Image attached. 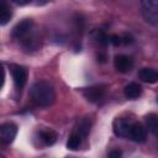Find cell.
<instances>
[{
    "label": "cell",
    "instance_id": "e0dca14e",
    "mask_svg": "<svg viewBox=\"0 0 158 158\" xmlns=\"http://www.w3.org/2000/svg\"><path fill=\"white\" fill-rule=\"evenodd\" d=\"M121 156V152L120 151H114V152H110L109 153V157H120Z\"/></svg>",
    "mask_w": 158,
    "mask_h": 158
},
{
    "label": "cell",
    "instance_id": "ba28073f",
    "mask_svg": "<svg viewBox=\"0 0 158 158\" xmlns=\"http://www.w3.org/2000/svg\"><path fill=\"white\" fill-rule=\"evenodd\" d=\"M17 135V126L14 122H4L0 127V137L4 144H10L14 142Z\"/></svg>",
    "mask_w": 158,
    "mask_h": 158
},
{
    "label": "cell",
    "instance_id": "8fae6325",
    "mask_svg": "<svg viewBox=\"0 0 158 158\" xmlns=\"http://www.w3.org/2000/svg\"><path fill=\"white\" fill-rule=\"evenodd\" d=\"M138 77L142 81L148 84H154L158 81V72L153 68H142L138 72Z\"/></svg>",
    "mask_w": 158,
    "mask_h": 158
},
{
    "label": "cell",
    "instance_id": "5b68a950",
    "mask_svg": "<svg viewBox=\"0 0 158 158\" xmlns=\"http://www.w3.org/2000/svg\"><path fill=\"white\" fill-rule=\"evenodd\" d=\"M142 14L147 22L158 23V0H139Z\"/></svg>",
    "mask_w": 158,
    "mask_h": 158
},
{
    "label": "cell",
    "instance_id": "52a82bcc",
    "mask_svg": "<svg viewBox=\"0 0 158 158\" xmlns=\"http://www.w3.org/2000/svg\"><path fill=\"white\" fill-rule=\"evenodd\" d=\"M58 138V135L54 130L52 128H41L38 132H37V142H38V146L40 147H48V146H52L53 143H56Z\"/></svg>",
    "mask_w": 158,
    "mask_h": 158
},
{
    "label": "cell",
    "instance_id": "7c38bea8",
    "mask_svg": "<svg viewBox=\"0 0 158 158\" xmlns=\"http://www.w3.org/2000/svg\"><path fill=\"white\" fill-rule=\"evenodd\" d=\"M123 94H125V96H126L127 99H131V100L137 99V98H139L141 94H142V86H141L138 83H135V81L128 83V84L125 86V89H123Z\"/></svg>",
    "mask_w": 158,
    "mask_h": 158
},
{
    "label": "cell",
    "instance_id": "9c48e42d",
    "mask_svg": "<svg viewBox=\"0 0 158 158\" xmlns=\"http://www.w3.org/2000/svg\"><path fill=\"white\" fill-rule=\"evenodd\" d=\"M114 67L120 73H128L133 68V59L127 54H117L114 59Z\"/></svg>",
    "mask_w": 158,
    "mask_h": 158
},
{
    "label": "cell",
    "instance_id": "277c9868",
    "mask_svg": "<svg viewBox=\"0 0 158 158\" xmlns=\"http://www.w3.org/2000/svg\"><path fill=\"white\" fill-rule=\"evenodd\" d=\"M90 128H91V120L89 117H83L80 118L74 130L72 131L69 138H68V142H67V147L72 151H77L81 147L84 139L86 138V136L89 135L90 132Z\"/></svg>",
    "mask_w": 158,
    "mask_h": 158
},
{
    "label": "cell",
    "instance_id": "8992f818",
    "mask_svg": "<svg viewBox=\"0 0 158 158\" xmlns=\"http://www.w3.org/2000/svg\"><path fill=\"white\" fill-rule=\"evenodd\" d=\"M10 72H11V75H12L15 89L19 93H21V90L23 89V86L27 81V69L22 65H19V64H11L10 65Z\"/></svg>",
    "mask_w": 158,
    "mask_h": 158
},
{
    "label": "cell",
    "instance_id": "7a4b0ae2",
    "mask_svg": "<svg viewBox=\"0 0 158 158\" xmlns=\"http://www.w3.org/2000/svg\"><path fill=\"white\" fill-rule=\"evenodd\" d=\"M30 100L38 107L51 106L56 100V93L52 84L46 80L36 81L30 89Z\"/></svg>",
    "mask_w": 158,
    "mask_h": 158
},
{
    "label": "cell",
    "instance_id": "4fadbf2b",
    "mask_svg": "<svg viewBox=\"0 0 158 158\" xmlns=\"http://www.w3.org/2000/svg\"><path fill=\"white\" fill-rule=\"evenodd\" d=\"M12 16L11 9L6 0H0V22L1 25H6Z\"/></svg>",
    "mask_w": 158,
    "mask_h": 158
},
{
    "label": "cell",
    "instance_id": "ac0fdd59",
    "mask_svg": "<svg viewBox=\"0 0 158 158\" xmlns=\"http://www.w3.org/2000/svg\"><path fill=\"white\" fill-rule=\"evenodd\" d=\"M47 1H51V0H35L36 4H44V2H47Z\"/></svg>",
    "mask_w": 158,
    "mask_h": 158
},
{
    "label": "cell",
    "instance_id": "9a60e30c",
    "mask_svg": "<svg viewBox=\"0 0 158 158\" xmlns=\"http://www.w3.org/2000/svg\"><path fill=\"white\" fill-rule=\"evenodd\" d=\"M147 128L158 138V115H149L146 117Z\"/></svg>",
    "mask_w": 158,
    "mask_h": 158
},
{
    "label": "cell",
    "instance_id": "30bf717a",
    "mask_svg": "<svg viewBox=\"0 0 158 158\" xmlns=\"http://www.w3.org/2000/svg\"><path fill=\"white\" fill-rule=\"evenodd\" d=\"M83 95L89 101L98 102L105 96V86L104 85H94V86L86 88L83 90Z\"/></svg>",
    "mask_w": 158,
    "mask_h": 158
},
{
    "label": "cell",
    "instance_id": "6da1fadb",
    "mask_svg": "<svg viewBox=\"0 0 158 158\" xmlns=\"http://www.w3.org/2000/svg\"><path fill=\"white\" fill-rule=\"evenodd\" d=\"M112 130L117 137L131 139L137 143L144 142L147 137L144 126L130 117H116L112 123Z\"/></svg>",
    "mask_w": 158,
    "mask_h": 158
},
{
    "label": "cell",
    "instance_id": "5bb4252c",
    "mask_svg": "<svg viewBox=\"0 0 158 158\" xmlns=\"http://www.w3.org/2000/svg\"><path fill=\"white\" fill-rule=\"evenodd\" d=\"M133 41V38L131 37V35L128 33H122V35H112L110 36V42L115 46H125V44H130Z\"/></svg>",
    "mask_w": 158,
    "mask_h": 158
},
{
    "label": "cell",
    "instance_id": "3957f363",
    "mask_svg": "<svg viewBox=\"0 0 158 158\" xmlns=\"http://www.w3.org/2000/svg\"><path fill=\"white\" fill-rule=\"evenodd\" d=\"M11 37L27 49H33L37 47V40L35 36V25L31 19H23L11 31Z\"/></svg>",
    "mask_w": 158,
    "mask_h": 158
},
{
    "label": "cell",
    "instance_id": "2e32d148",
    "mask_svg": "<svg viewBox=\"0 0 158 158\" xmlns=\"http://www.w3.org/2000/svg\"><path fill=\"white\" fill-rule=\"evenodd\" d=\"M16 4L19 5H27V4H31V2H35V0H14Z\"/></svg>",
    "mask_w": 158,
    "mask_h": 158
}]
</instances>
